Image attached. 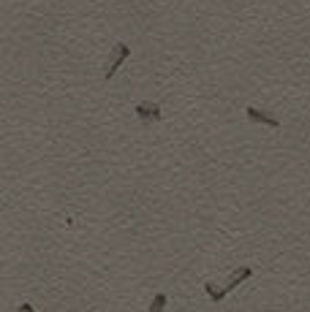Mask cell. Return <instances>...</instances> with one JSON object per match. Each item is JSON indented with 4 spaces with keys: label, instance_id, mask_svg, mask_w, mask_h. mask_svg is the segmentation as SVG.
<instances>
[{
    "label": "cell",
    "instance_id": "6",
    "mask_svg": "<svg viewBox=\"0 0 310 312\" xmlns=\"http://www.w3.org/2000/svg\"><path fill=\"white\" fill-rule=\"evenodd\" d=\"M204 291L210 293V299H212V302H221V299L226 296V288H215L212 282H207V285H204Z\"/></svg>",
    "mask_w": 310,
    "mask_h": 312
},
{
    "label": "cell",
    "instance_id": "1",
    "mask_svg": "<svg viewBox=\"0 0 310 312\" xmlns=\"http://www.w3.org/2000/svg\"><path fill=\"white\" fill-rule=\"evenodd\" d=\"M131 55V46L128 44H117L114 46V55H112V60H109V65L103 68V79H112L114 73H117V68L125 62V57Z\"/></svg>",
    "mask_w": 310,
    "mask_h": 312
},
{
    "label": "cell",
    "instance_id": "7",
    "mask_svg": "<svg viewBox=\"0 0 310 312\" xmlns=\"http://www.w3.org/2000/svg\"><path fill=\"white\" fill-rule=\"evenodd\" d=\"M19 312H36V310H33V304L25 302V304H19Z\"/></svg>",
    "mask_w": 310,
    "mask_h": 312
},
{
    "label": "cell",
    "instance_id": "4",
    "mask_svg": "<svg viewBox=\"0 0 310 312\" xmlns=\"http://www.w3.org/2000/svg\"><path fill=\"white\" fill-rule=\"evenodd\" d=\"M248 277H253V269H248V266L237 269V271H234V274H232V280H229L226 285H223V288H226V293H229V291H234V288H237L239 282H245V280H248Z\"/></svg>",
    "mask_w": 310,
    "mask_h": 312
},
{
    "label": "cell",
    "instance_id": "5",
    "mask_svg": "<svg viewBox=\"0 0 310 312\" xmlns=\"http://www.w3.org/2000/svg\"><path fill=\"white\" fill-rule=\"evenodd\" d=\"M166 302H169V296H166V293H155V296H153V304H150V310H147V312H163V310H166Z\"/></svg>",
    "mask_w": 310,
    "mask_h": 312
},
{
    "label": "cell",
    "instance_id": "2",
    "mask_svg": "<svg viewBox=\"0 0 310 312\" xmlns=\"http://www.w3.org/2000/svg\"><path fill=\"white\" fill-rule=\"evenodd\" d=\"M136 117L142 123H160V106H155V103H139L136 106Z\"/></svg>",
    "mask_w": 310,
    "mask_h": 312
},
{
    "label": "cell",
    "instance_id": "3",
    "mask_svg": "<svg viewBox=\"0 0 310 312\" xmlns=\"http://www.w3.org/2000/svg\"><path fill=\"white\" fill-rule=\"evenodd\" d=\"M248 120H250V123L269 125V128H280V120L278 117H272V114L261 112V109H256V106H248Z\"/></svg>",
    "mask_w": 310,
    "mask_h": 312
}]
</instances>
